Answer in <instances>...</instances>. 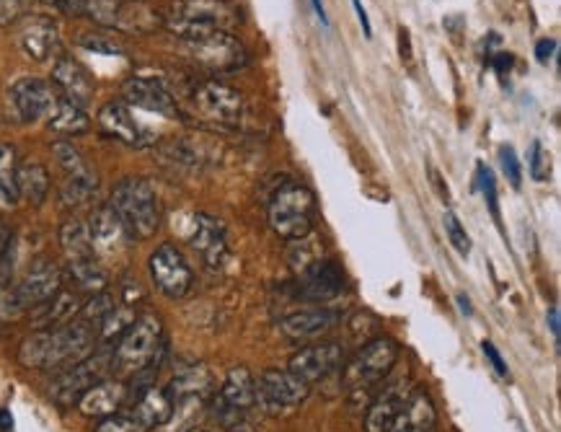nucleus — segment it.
I'll return each mask as SVG.
<instances>
[{
    "label": "nucleus",
    "mask_w": 561,
    "mask_h": 432,
    "mask_svg": "<svg viewBox=\"0 0 561 432\" xmlns=\"http://www.w3.org/2000/svg\"><path fill=\"white\" fill-rule=\"evenodd\" d=\"M99 347L96 329L81 316L57 329H37L19 347V363L32 370H60L81 363Z\"/></svg>",
    "instance_id": "f257e3e1"
},
{
    "label": "nucleus",
    "mask_w": 561,
    "mask_h": 432,
    "mask_svg": "<svg viewBox=\"0 0 561 432\" xmlns=\"http://www.w3.org/2000/svg\"><path fill=\"white\" fill-rule=\"evenodd\" d=\"M161 24L181 42L210 34H233L241 26V11L228 0H174L161 16Z\"/></svg>",
    "instance_id": "f03ea898"
},
{
    "label": "nucleus",
    "mask_w": 561,
    "mask_h": 432,
    "mask_svg": "<svg viewBox=\"0 0 561 432\" xmlns=\"http://www.w3.org/2000/svg\"><path fill=\"white\" fill-rule=\"evenodd\" d=\"M109 207L122 220V226L130 233L132 241L150 238L161 228V197H158L156 187L148 179H143V176H125L122 182L114 184Z\"/></svg>",
    "instance_id": "7ed1b4c3"
},
{
    "label": "nucleus",
    "mask_w": 561,
    "mask_h": 432,
    "mask_svg": "<svg viewBox=\"0 0 561 432\" xmlns=\"http://www.w3.org/2000/svg\"><path fill=\"white\" fill-rule=\"evenodd\" d=\"M212 417L228 432H256L262 409L256 404L254 376L249 368H231L212 399Z\"/></svg>",
    "instance_id": "20e7f679"
},
{
    "label": "nucleus",
    "mask_w": 561,
    "mask_h": 432,
    "mask_svg": "<svg viewBox=\"0 0 561 432\" xmlns=\"http://www.w3.org/2000/svg\"><path fill=\"white\" fill-rule=\"evenodd\" d=\"M316 215V195H313L306 184L287 179L269 197L267 220L277 238L298 241V238L308 236L313 231V226H316Z\"/></svg>",
    "instance_id": "39448f33"
},
{
    "label": "nucleus",
    "mask_w": 561,
    "mask_h": 432,
    "mask_svg": "<svg viewBox=\"0 0 561 432\" xmlns=\"http://www.w3.org/2000/svg\"><path fill=\"white\" fill-rule=\"evenodd\" d=\"M163 350V324L156 314L138 316L117 345L112 347V376L132 378L148 365L158 363Z\"/></svg>",
    "instance_id": "423d86ee"
},
{
    "label": "nucleus",
    "mask_w": 561,
    "mask_h": 432,
    "mask_svg": "<svg viewBox=\"0 0 561 432\" xmlns=\"http://www.w3.org/2000/svg\"><path fill=\"white\" fill-rule=\"evenodd\" d=\"M401 347L391 337H375L352 357L342 373V391L355 394V391L370 389L373 383L386 381L399 363Z\"/></svg>",
    "instance_id": "0eeeda50"
},
{
    "label": "nucleus",
    "mask_w": 561,
    "mask_h": 432,
    "mask_svg": "<svg viewBox=\"0 0 561 432\" xmlns=\"http://www.w3.org/2000/svg\"><path fill=\"white\" fill-rule=\"evenodd\" d=\"M189 107L194 117L212 127H236L244 117V96L218 78H202L189 88Z\"/></svg>",
    "instance_id": "6e6552de"
},
{
    "label": "nucleus",
    "mask_w": 561,
    "mask_h": 432,
    "mask_svg": "<svg viewBox=\"0 0 561 432\" xmlns=\"http://www.w3.org/2000/svg\"><path fill=\"white\" fill-rule=\"evenodd\" d=\"M112 376V347L109 350H96L94 355H88L81 363L70 365V368L60 370L50 383V396L57 404H78L83 394L99 381Z\"/></svg>",
    "instance_id": "1a4fd4ad"
},
{
    "label": "nucleus",
    "mask_w": 561,
    "mask_h": 432,
    "mask_svg": "<svg viewBox=\"0 0 561 432\" xmlns=\"http://www.w3.org/2000/svg\"><path fill=\"white\" fill-rule=\"evenodd\" d=\"M256 389V404L262 409V414L277 417V414L293 412L311 394V386L306 381H300L290 370H275L269 368L254 378Z\"/></svg>",
    "instance_id": "9d476101"
},
{
    "label": "nucleus",
    "mask_w": 561,
    "mask_h": 432,
    "mask_svg": "<svg viewBox=\"0 0 561 432\" xmlns=\"http://www.w3.org/2000/svg\"><path fill=\"white\" fill-rule=\"evenodd\" d=\"M181 44H184V50H187V55L192 57L194 63L202 65L210 73H233V70L244 68L246 60H249L246 47L238 42L236 34L218 32Z\"/></svg>",
    "instance_id": "9b49d317"
},
{
    "label": "nucleus",
    "mask_w": 561,
    "mask_h": 432,
    "mask_svg": "<svg viewBox=\"0 0 561 432\" xmlns=\"http://www.w3.org/2000/svg\"><path fill=\"white\" fill-rule=\"evenodd\" d=\"M86 16L114 32H150L161 24V16L138 0H86Z\"/></svg>",
    "instance_id": "f8f14e48"
},
{
    "label": "nucleus",
    "mask_w": 561,
    "mask_h": 432,
    "mask_svg": "<svg viewBox=\"0 0 561 432\" xmlns=\"http://www.w3.org/2000/svg\"><path fill=\"white\" fill-rule=\"evenodd\" d=\"M150 277L153 285L171 301L187 298L194 288V275L189 262L174 244H161L150 254Z\"/></svg>",
    "instance_id": "ddd939ff"
},
{
    "label": "nucleus",
    "mask_w": 561,
    "mask_h": 432,
    "mask_svg": "<svg viewBox=\"0 0 561 432\" xmlns=\"http://www.w3.org/2000/svg\"><path fill=\"white\" fill-rule=\"evenodd\" d=\"M187 241L192 251L202 259L205 267L210 270H220L231 254V244H228V231L218 218H212L207 213H197L189 226Z\"/></svg>",
    "instance_id": "4468645a"
},
{
    "label": "nucleus",
    "mask_w": 561,
    "mask_h": 432,
    "mask_svg": "<svg viewBox=\"0 0 561 432\" xmlns=\"http://www.w3.org/2000/svg\"><path fill=\"white\" fill-rule=\"evenodd\" d=\"M63 280V270H60L55 262L39 259V262H34L32 267L24 272V277L13 285V293L19 298V306L29 314L32 308L42 306L44 301H50L57 290H63Z\"/></svg>",
    "instance_id": "2eb2a0df"
},
{
    "label": "nucleus",
    "mask_w": 561,
    "mask_h": 432,
    "mask_svg": "<svg viewBox=\"0 0 561 432\" xmlns=\"http://www.w3.org/2000/svg\"><path fill=\"white\" fill-rule=\"evenodd\" d=\"M16 42H19L21 52L34 63H47L60 50V32L57 24L47 16H37V13H26L24 19L16 21Z\"/></svg>",
    "instance_id": "dca6fc26"
},
{
    "label": "nucleus",
    "mask_w": 561,
    "mask_h": 432,
    "mask_svg": "<svg viewBox=\"0 0 561 432\" xmlns=\"http://www.w3.org/2000/svg\"><path fill=\"white\" fill-rule=\"evenodd\" d=\"M344 363V347L337 342H316V345H308L303 350L295 352L290 357V373L306 381L308 386L316 381H324L329 378L334 370L342 368Z\"/></svg>",
    "instance_id": "f3484780"
},
{
    "label": "nucleus",
    "mask_w": 561,
    "mask_h": 432,
    "mask_svg": "<svg viewBox=\"0 0 561 432\" xmlns=\"http://www.w3.org/2000/svg\"><path fill=\"white\" fill-rule=\"evenodd\" d=\"M60 99L52 83L42 78H21L11 86L13 112L19 114L21 122H39L50 117L55 101Z\"/></svg>",
    "instance_id": "a211bd4d"
},
{
    "label": "nucleus",
    "mask_w": 561,
    "mask_h": 432,
    "mask_svg": "<svg viewBox=\"0 0 561 432\" xmlns=\"http://www.w3.org/2000/svg\"><path fill=\"white\" fill-rule=\"evenodd\" d=\"M414 386L406 373L396 378H388L383 391L373 399L368 414H365V432H388L391 422L396 420V414L406 404V399L412 396Z\"/></svg>",
    "instance_id": "6ab92c4d"
},
{
    "label": "nucleus",
    "mask_w": 561,
    "mask_h": 432,
    "mask_svg": "<svg viewBox=\"0 0 561 432\" xmlns=\"http://www.w3.org/2000/svg\"><path fill=\"white\" fill-rule=\"evenodd\" d=\"M300 295L308 298L313 303H329L337 301L339 295L347 288V280H344V272L337 262H331L329 257L321 259L306 270L303 275H298Z\"/></svg>",
    "instance_id": "aec40b11"
},
{
    "label": "nucleus",
    "mask_w": 561,
    "mask_h": 432,
    "mask_svg": "<svg viewBox=\"0 0 561 432\" xmlns=\"http://www.w3.org/2000/svg\"><path fill=\"white\" fill-rule=\"evenodd\" d=\"M122 96H125L127 104L145 109V112H156L163 114V117H179V104H176L174 94L158 78L132 76L122 86Z\"/></svg>",
    "instance_id": "412c9836"
},
{
    "label": "nucleus",
    "mask_w": 561,
    "mask_h": 432,
    "mask_svg": "<svg viewBox=\"0 0 561 432\" xmlns=\"http://www.w3.org/2000/svg\"><path fill=\"white\" fill-rule=\"evenodd\" d=\"M130 404V386H127L122 378H104L96 386L86 391V394L78 399V412L83 417H109V414H117Z\"/></svg>",
    "instance_id": "4be33fe9"
},
{
    "label": "nucleus",
    "mask_w": 561,
    "mask_h": 432,
    "mask_svg": "<svg viewBox=\"0 0 561 432\" xmlns=\"http://www.w3.org/2000/svg\"><path fill=\"white\" fill-rule=\"evenodd\" d=\"M99 127L104 130V135L130 145V148H145L153 143L150 132L140 127L138 119L132 117L130 107L122 101H109L99 109Z\"/></svg>",
    "instance_id": "5701e85b"
},
{
    "label": "nucleus",
    "mask_w": 561,
    "mask_h": 432,
    "mask_svg": "<svg viewBox=\"0 0 561 432\" xmlns=\"http://www.w3.org/2000/svg\"><path fill=\"white\" fill-rule=\"evenodd\" d=\"M52 81L60 88V94L68 101H73V104H78V107L86 109L91 104V99H94V78H91V73L73 55L57 57L55 68H52Z\"/></svg>",
    "instance_id": "b1692460"
},
{
    "label": "nucleus",
    "mask_w": 561,
    "mask_h": 432,
    "mask_svg": "<svg viewBox=\"0 0 561 432\" xmlns=\"http://www.w3.org/2000/svg\"><path fill=\"white\" fill-rule=\"evenodd\" d=\"M339 314L331 308H306V311H295L280 321V332L293 342H313L321 339L337 326Z\"/></svg>",
    "instance_id": "393cba45"
},
{
    "label": "nucleus",
    "mask_w": 561,
    "mask_h": 432,
    "mask_svg": "<svg viewBox=\"0 0 561 432\" xmlns=\"http://www.w3.org/2000/svg\"><path fill=\"white\" fill-rule=\"evenodd\" d=\"M83 298L78 290H57L50 301H44L42 306L32 308V326L34 329H57L70 321H75L83 311Z\"/></svg>",
    "instance_id": "a878e982"
},
{
    "label": "nucleus",
    "mask_w": 561,
    "mask_h": 432,
    "mask_svg": "<svg viewBox=\"0 0 561 432\" xmlns=\"http://www.w3.org/2000/svg\"><path fill=\"white\" fill-rule=\"evenodd\" d=\"M88 228H91V241H94L96 257H99V254L109 257V254H117V251H125L127 244L132 241L130 233L122 226V220L114 215V210L109 205L99 207V210L91 215Z\"/></svg>",
    "instance_id": "bb28decb"
},
{
    "label": "nucleus",
    "mask_w": 561,
    "mask_h": 432,
    "mask_svg": "<svg viewBox=\"0 0 561 432\" xmlns=\"http://www.w3.org/2000/svg\"><path fill=\"white\" fill-rule=\"evenodd\" d=\"M435 422L437 409L432 396L422 389H414L401 412L396 414V420L391 422L388 432H432Z\"/></svg>",
    "instance_id": "cd10ccee"
},
{
    "label": "nucleus",
    "mask_w": 561,
    "mask_h": 432,
    "mask_svg": "<svg viewBox=\"0 0 561 432\" xmlns=\"http://www.w3.org/2000/svg\"><path fill=\"white\" fill-rule=\"evenodd\" d=\"M132 412L138 414L140 420H143L150 430H158V427L169 425L171 422V414H174V399H171L166 386H150L138 401H132Z\"/></svg>",
    "instance_id": "c85d7f7f"
},
{
    "label": "nucleus",
    "mask_w": 561,
    "mask_h": 432,
    "mask_svg": "<svg viewBox=\"0 0 561 432\" xmlns=\"http://www.w3.org/2000/svg\"><path fill=\"white\" fill-rule=\"evenodd\" d=\"M47 195H50V174H47V169L37 161L21 163L19 171H16V197H24V202L39 207L44 205Z\"/></svg>",
    "instance_id": "c756f323"
},
{
    "label": "nucleus",
    "mask_w": 561,
    "mask_h": 432,
    "mask_svg": "<svg viewBox=\"0 0 561 432\" xmlns=\"http://www.w3.org/2000/svg\"><path fill=\"white\" fill-rule=\"evenodd\" d=\"M44 122H47V127H50L52 132L63 135V138L81 135V132H86L88 127H91V119H88L86 109L73 104V101H68L63 94H60V99L55 101L50 117L44 119Z\"/></svg>",
    "instance_id": "7c9ffc66"
},
{
    "label": "nucleus",
    "mask_w": 561,
    "mask_h": 432,
    "mask_svg": "<svg viewBox=\"0 0 561 432\" xmlns=\"http://www.w3.org/2000/svg\"><path fill=\"white\" fill-rule=\"evenodd\" d=\"M65 275L70 277V282H73L78 293H86V295L104 293L106 285H109V275H106V270L101 267L99 257L75 259V262H68V270H65Z\"/></svg>",
    "instance_id": "2f4dec72"
},
{
    "label": "nucleus",
    "mask_w": 561,
    "mask_h": 432,
    "mask_svg": "<svg viewBox=\"0 0 561 432\" xmlns=\"http://www.w3.org/2000/svg\"><path fill=\"white\" fill-rule=\"evenodd\" d=\"M60 246H63L68 262H75V259L96 257L94 241H91V228H88V220H81V218L65 220L63 228H60Z\"/></svg>",
    "instance_id": "473e14b6"
},
{
    "label": "nucleus",
    "mask_w": 561,
    "mask_h": 432,
    "mask_svg": "<svg viewBox=\"0 0 561 432\" xmlns=\"http://www.w3.org/2000/svg\"><path fill=\"white\" fill-rule=\"evenodd\" d=\"M210 386H212L210 370H207L205 365H192V368L176 373L174 381H171L166 389H169L171 399L179 401V399H205Z\"/></svg>",
    "instance_id": "72a5a7b5"
},
{
    "label": "nucleus",
    "mask_w": 561,
    "mask_h": 432,
    "mask_svg": "<svg viewBox=\"0 0 561 432\" xmlns=\"http://www.w3.org/2000/svg\"><path fill=\"white\" fill-rule=\"evenodd\" d=\"M135 319H138V314L127 303H114V308H109L99 319V324L94 326L99 345H117V339L130 329Z\"/></svg>",
    "instance_id": "f704fd0d"
},
{
    "label": "nucleus",
    "mask_w": 561,
    "mask_h": 432,
    "mask_svg": "<svg viewBox=\"0 0 561 432\" xmlns=\"http://www.w3.org/2000/svg\"><path fill=\"white\" fill-rule=\"evenodd\" d=\"M52 153H55L57 163H60V169L65 171V179L99 182L96 171L88 166V161L81 156V151H78V148H73V143H68V140H57V143L52 145Z\"/></svg>",
    "instance_id": "c9c22d12"
},
{
    "label": "nucleus",
    "mask_w": 561,
    "mask_h": 432,
    "mask_svg": "<svg viewBox=\"0 0 561 432\" xmlns=\"http://www.w3.org/2000/svg\"><path fill=\"white\" fill-rule=\"evenodd\" d=\"M293 249H290V267H293L295 275H303L306 270H311L313 264L326 259L324 254V241L318 233H308V236L298 238V241H290Z\"/></svg>",
    "instance_id": "e433bc0d"
},
{
    "label": "nucleus",
    "mask_w": 561,
    "mask_h": 432,
    "mask_svg": "<svg viewBox=\"0 0 561 432\" xmlns=\"http://www.w3.org/2000/svg\"><path fill=\"white\" fill-rule=\"evenodd\" d=\"M94 432H153L138 414L132 412H117L109 414V417H101L99 425Z\"/></svg>",
    "instance_id": "4c0bfd02"
},
{
    "label": "nucleus",
    "mask_w": 561,
    "mask_h": 432,
    "mask_svg": "<svg viewBox=\"0 0 561 432\" xmlns=\"http://www.w3.org/2000/svg\"><path fill=\"white\" fill-rule=\"evenodd\" d=\"M16 171H19V158L13 145L0 143V187H6L13 195H16Z\"/></svg>",
    "instance_id": "58836bf2"
},
{
    "label": "nucleus",
    "mask_w": 561,
    "mask_h": 432,
    "mask_svg": "<svg viewBox=\"0 0 561 432\" xmlns=\"http://www.w3.org/2000/svg\"><path fill=\"white\" fill-rule=\"evenodd\" d=\"M443 226H445V233H448V238H450V244L456 246L458 254L468 257V254H471V238H468L466 228L461 226V220H458L453 213H445Z\"/></svg>",
    "instance_id": "ea45409f"
},
{
    "label": "nucleus",
    "mask_w": 561,
    "mask_h": 432,
    "mask_svg": "<svg viewBox=\"0 0 561 432\" xmlns=\"http://www.w3.org/2000/svg\"><path fill=\"white\" fill-rule=\"evenodd\" d=\"M530 176H533L536 182H546L551 176V158L538 140L530 145Z\"/></svg>",
    "instance_id": "a19ab883"
},
{
    "label": "nucleus",
    "mask_w": 561,
    "mask_h": 432,
    "mask_svg": "<svg viewBox=\"0 0 561 432\" xmlns=\"http://www.w3.org/2000/svg\"><path fill=\"white\" fill-rule=\"evenodd\" d=\"M81 47H86L88 52H99V55H122V47L114 42L112 37L96 32V34H86V37L78 39Z\"/></svg>",
    "instance_id": "79ce46f5"
},
{
    "label": "nucleus",
    "mask_w": 561,
    "mask_h": 432,
    "mask_svg": "<svg viewBox=\"0 0 561 432\" xmlns=\"http://www.w3.org/2000/svg\"><path fill=\"white\" fill-rule=\"evenodd\" d=\"M24 314L26 311L19 306V298L13 293V285L0 282V321H13Z\"/></svg>",
    "instance_id": "37998d69"
},
{
    "label": "nucleus",
    "mask_w": 561,
    "mask_h": 432,
    "mask_svg": "<svg viewBox=\"0 0 561 432\" xmlns=\"http://www.w3.org/2000/svg\"><path fill=\"white\" fill-rule=\"evenodd\" d=\"M499 161H502V169H505V176L510 179V184L515 189H520L523 184V171H520V161H518V153L512 145H502V151H499Z\"/></svg>",
    "instance_id": "c03bdc74"
},
{
    "label": "nucleus",
    "mask_w": 561,
    "mask_h": 432,
    "mask_svg": "<svg viewBox=\"0 0 561 432\" xmlns=\"http://www.w3.org/2000/svg\"><path fill=\"white\" fill-rule=\"evenodd\" d=\"M34 0H0V26H11L26 16Z\"/></svg>",
    "instance_id": "a18cd8bd"
},
{
    "label": "nucleus",
    "mask_w": 561,
    "mask_h": 432,
    "mask_svg": "<svg viewBox=\"0 0 561 432\" xmlns=\"http://www.w3.org/2000/svg\"><path fill=\"white\" fill-rule=\"evenodd\" d=\"M479 182H481V189H484V197H487V205L489 210H492L494 220L499 223V205H497V182H494V174L492 171L484 166V163H479Z\"/></svg>",
    "instance_id": "49530a36"
},
{
    "label": "nucleus",
    "mask_w": 561,
    "mask_h": 432,
    "mask_svg": "<svg viewBox=\"0 0 561 432\" xmlns=\"http://www.w3.org/2000/svg\"><path fill=\"white\" fill-rule=\"evenodd\" d=\"M481 350H484L487 360H489V363H492V368L497 370V376H502V378L510 376V370H507V363H505V360H502L499 350L492 345V342H489V339H484V342H481Z\"/></svg>",
    "instance_id": "de8ad7c7"
},
{
    "label": "nucleus",
    "mask_w": 561,
    "mask_h": 432,
    "mask_svg": "<svg viewBox=\"0 0 561 432\" xmlns=\"http://www.w3.org/2000/svg\"><path fill=\"white\" fill-rule=\"evenodd\" d=\"M44 3L63 11L65 16H86V0H44Z\"/></svg>",
    "instance_id": "09e8293b"
},
{
    "label": "nucleus",
    "mask_w": 561,
    "mask_h": 432,
    "mask_svg": "<svg viewBox=\"0 0 561 432\" xmlns=\"http://www.w3.org/2000/svg\"><path fill=\"white\" fill-rule=\"evenodd\" d=\"M554 55H556V39H541V42L536 44V60H538V63L546 65Z\"/></svg>",
    "instance_id": "8fccbe9b"
},
{
    "label": "nucleus",
    "mask_w": 561,
    "mask_h": 432,
    "mask_svg": "<svg viewBox=\"0 0 561 432\" xmlns=\"http://www.w3.org/2000/svg\"><path fill=\"white\" fill-rule=\"evenodd\" d=\"M352 6H355L357 11V19H360L362 24V32H365V37H373V26H370V19H368V11H365V6H362V0H352Z\"/></svg>",
    "instance_id": "3c124183"
},
{
    "label": "nucleus",
    "mask_w": 561,
    "mask_h": 432,
    "mask_svg": "<svg viewBox=\"0 0 561 432\" xmlns=\"http://www.w3.org/2000/svg\"><path fill=\"white\" fill-rule=\"evenodd\" d=\"M11 241H13V231L3 223V220H0V262H3V257H6Z\"/></svg>",
    "instance_id": "603ef678"
},
{
    "label": "nucleus",
    "mask_w": 561,
    "mask_h": 432,
    "mask_svg": "<svg viewBox=\"0 0 561 432\" xmlns=\"http://www.w3.org/2000/svg\"><path fill=\"white\" fill-rule=\"evenodd\" d=\"M13 207H16V195L8 192L6 187H0V213H8Z\"/></svg>",
    "instance_id": "864d4df0"
},
{
    "label": "nucleus",
    "mask_w": 561,
    "mask_h": 432,
    "mask_svg": "<svg viewBox=\"0 0 561 432\" xmlns=\"http://www.w3.org/2000/svg\"><path fill=\"white\" fill-rule=\"evenodd\" d=\"M510 68H512L510 52H497V57H494V70H497V73H507Z\"/></svg>",
    "instance_id": "5fc2aeb1"
},
{
    "label": "nucleus",
    "mask_w": 561,
    "mask_h": 432,
    "mask_svg": "<svg viewBox=\"0 0 561 432\" xmlns=\"http://www.w3.org/2000/svg\"><path fill=\"white\" fill-rule=\"evenodd\" d=\"M549 326H551V334H554V339L559 342L561 332H559V308L556 306L549 308Z\"/></svg>",
    "instance_id": "6e6d98bb"
},
{
    "label": "nucleus",
    "mask_w": 561,
    "mask_h": 432,
    "mask_svg": "<svg viewBox=\"0 0 561 432\" xmlns=\"http://www.w3.org/2000/svg\"><path fill=\"white\" fill-rule=\"evenodd\" d=\"M401 57H406L409 60V55H412V47H409V32H406L404 26H401Z\"/></svg>",
    "instance_id": "4d7b16f0"
},
{
    "label": "nucleus",
    "mask_w": 561,
    "mask_h": 432,
    "mask_svg": "<svg viewBox=\"0 0 561 432\" xmlns=\"http://www.w3.org/2000/svg\"><path fill=\"white\" fill-rule=\"evenodd\" d=\"M13 430V417L6 412V409H0V432H11Z\"/></svg>",
    "instance_id": "13d9d810"
},
{
    "label": "nucleus",
    "mask_w": 561,
    "mask_h": 432,
    "mask_svg": "<svg viewBox=\"0 0 561 432\" xmlns=\"http://www.w3.org/2000/svg\"><path fill=\"white\" fill-rule=\"evenodd\" d=\"M311 3H313V11H316V16L321 19V24L329 26V16H326V11H324V3H321V0H311Z\"/></svg>",
    "instance_id": "bf43d9fd"
},
{
    "label": "nucleus",
    "mask_w": 561,
    "mask_h": 432,
    "mask_svg": "<svg viewBox=\"0 0 561 432\" xmlns=\"http://www.w3.org/2000/svg\"><path fill=\"white\" fill-rule=\"evenodd\" d=\"M458 306H461V311H463V314H466V316L474 314V308H471V303H468L466 295H458Z\"/></svg>",
    "instance_id": "052dcab7"
},
{
    "label": "nucleus",
    "mask_w": 561,
    "mask_h": 432,
    "mask_svg": "<svg viewBox=\"0 0 561 432\" xmlns=\"http://www.w3.org/2000/svg\"><path fill=\"white\" fill-rule=\"evenodd\" d=\"M189 432H210V430H189Z\"/></svg>",
    "instance_id": "680f3d73"
}]
</instances>
